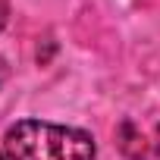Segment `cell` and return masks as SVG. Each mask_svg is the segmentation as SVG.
Wrapping results in <instances>:
<instances>
[{"label":"cell","instance_id":"obj_3","mask_svg":"<svg viewBox=\"0 0 160 160\" xmlns=\"http://www.w3.org/2000/svg\"><path fill=\"white\" fill-rule=\"evenodd\" d=\"M7 19H10V0H0V32H3Z\"/></svg>","mask_w":160,"mask_h":160},{"label":"cell","instance_id":"obj_4","mask_svg":"<svg viewBox=\"0 0 160 160\" xmlns=\"http://www.w3.org/2000/svg\"><path fill=\"white\" fill-rule=\"evenodd\" d=\"M3 82H7V63L0 60V88H3Z\"/></svg>","mask_w":160,"mask_h":160},{"label":"cell","instance_id":"obj_6","mask_svg":"<svg viewBox=\"0 0 160 160\" xmlns=\"http://www.w3.org/2000/svg\"><path fill=\"white\" fill-rule=\"evenodd\" d=\"M0 160H7V157H3V154H0Z\"/></svg>","mask_w":160,"mask_h":160},{"label":"cell","instance_id":"obj_5","mask_svg":"<svg viewBox=\"0 0 160 160\" xmlns=\"http://www.w3.org/2000/svg\"><path fill=\"white\" fill-rule=\"evenodd\" d=\"M157 154H160V122H157Z\"/></svg>","mask_w":160,"mask_h":160},{"label":"cell","instance_id":"obj_2","mask_svg":"<svg viewBox=\"0 0 160 160\" xmlns=\"http://www.w3.org/2000/svg\"><path fill=\"white\" fill-rule=\"evenodd\" d=\"M116 141H119V148H122V154H126L129 160H148L144 138H141V132L135 129L132 119H122V126L116 129Z\"/></svg>","mask_w":160,"mask_h":160},{"label":"cell","instance_id":"obj_1","mask_svg":"<svg viewBox=\"0 0 160 160\" xmlns=\"http://www.w3.org/2000/svg\"><path fill=\"white\" fill-rule=\"evenodd\" d=\"M7 160H94L98 144L85 129L44 122V119H19L3 135Z\"/></svg>","mask_w":160,"mask_h":160}]
</instances>
